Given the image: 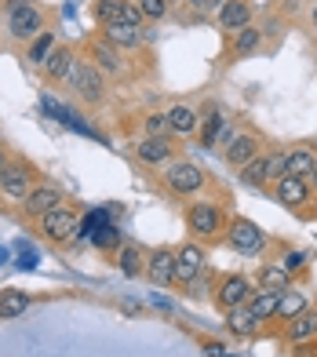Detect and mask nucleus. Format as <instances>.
I'll return each instance as SVG.
<instances>
[{
    "label": "nucleus",
    "instance_id": "423d86ee",
    "mask_svg": "<svg viewBox=\"0 0 317 357\" xmlns=\"http://www.w3.org/2000/svg\"><path fill=\"white\" fill-rule=\"evenodd\" d=\"M40 230L44 237H52V241H73L77 234V215L70 212V208H52V212H44L40 215Z\"/></svg>",
    "mask_w": 317,
    "mask_h": 357
},
{
    "label": "nucleus",
    "instance_id": "412c9836",
    "mask_svg": "<svg viewBox=\"0 0 317 357\" xmlns=\"http://www.w3.org/2000/svg\"><path fill=\"white\" fill-rule=\"evenodd\" d=\"M277 299H281V291H270V288H259V291H252V299L245 303L252 314H256L259 321L266 317H274L277 314Z\"/></svg>",
    "mask_w": 317,
    "mask_h": 357
},
{
    "label": "nucleus",
    "instance_id": "c85d7f7f",
    "mask_svg": "<svg viewBox=\"0 0 317 357\" xmlns=\"http://www.w3.org/2000/svg\"><path fill=\"white\" fill-rule=\"evenodd\" d=\"M259 284L270 288V291H284V288H292V278H288V273H284L281 266H263Z\"/></svg>",
    "mask_w": 317,
    "mask_h": 357
},
{
    "label": "nucleus",
    "instance_id": "a211bd4d",
    "mask_svg": "<svg viewBox=\"0 0 317 357\" xmlns=\"http://www.w3.org/2000/svg\"><path fill=\"white\" fill-rule=\"evenodd\" d=\"M288 339L292 343H310L317 339V310H303L299 317L288 321Z\"/></svg>",
    "mask_w": 317,
    "mask_h": 357
},
{
    "label": "nucleus",
    "instance_id": "f03ea898",
    "mask_svg": "<svg viewBox=\"0 0 317 357\" xmlns=\"http://www.w3.org/2000/svg\"><path fill=\"white\" fill-rule=\"evenodd\" d=\"M186 226L194 237H212L219 234V226H223V212H219V204L212 201H197L186 208Z\"/></svg>",
    "mask_w": 317,
    "mask_h": 357
},
{
    "label": "nucleus",
    "instance_id": "72a5a7b5",
    "mask_svg": "<svg viewBox=\"0 0 317 357\" xmlns=\"http://www.w3.org/2000/svg\"><path fill=\"white\" fill-rule=\"evenodd\" d=\"M139 15L142 19H150V22H157V19H164L168 15V0H139Z\"/></svg>",
    "mask_w": 317,
    "mask_h": 357
},
{
    "label": "nucleus",
    "instance_id": "9d476101",
    "mask_svg": "<svg viewBox=\"0 0 317 357\" xmlns=\"http://www.w3.org/2000/svg\"><path fill=\"white\" fill-rule=\"evenodd\" d=\"M219 26L226 33H237V29L252 26V4H245V0H223L219 4Z\"/></svg>",
    "mask_w": 317,
    "mask_h": 357
},
{
    "label": "nucleus",
    "instance_id": "ea45409f",
    "mask_svg": "<svg viewBox=\"0 0 317 357\" xmlns=\"http://www.w3.org/2000/svg\"><path fill=\"white\" fill-rule=\"evenodd\" d=\"M8 172V165H4V153H0V175H4Z\"/></svg>",
    "mask_w": 317,
    "mask_h": 357
},
{
    "label": "nucleus",
    "instance_id": "b1692460",
    "mask_svg": "<svg viewBox=\"0 0 317 357\" xmlns=\"http://www.w3.org/2000/svg\"><path fill=\"white\" fill-rule=\"evenodd\" d=\"M106 29V40L114 47H135L142 40V29L139 26H124V22H114V26H102Z\"/></svg>",
    "mask_w": 317,
    "mask_h": 357
},
{
    "label": "nucleus",
    "instance_id": "c9c22d12",
    "mask_svg": "<svg viewBox=\"0 0 317 357\" xmlns=\"http://www.w3.org/2000/svg\"><path fill=\"white\" fill-rule=\"evenodd\" d=\"M146 132H150V135H157V139H164V132H168V121L161 117V113H153V117H146Z\"/></svg>",
    "mask_w": 317,
    "mask_h": 357
},
{
    "label": "nucleus",
    "instance_id": "473e14b6",
    "mask_svg": "<svg viewBox=\"0 0 317 357\" xmlns=\"http://www.w3.org/2000/svg\"><path fill=\"white\" fill-rule=\"evenodd\" d=\"M91 245H95V248H114V245H121L117 226H95V230H91Z\"/></svg>",
    "mask_w": 317,
    "mask_h": 357
},
{
    "label": "nucleus",
    "instance_id": "39448f33",
    "mask_svg": "<svg viewBox=\"0 0 317 357\" xmlns=\"http://www.w3.org/2000/svg\"><path fill=\"white\" fill-rule=\"evenodd\" d=\"M164 183L171 193H197L204 186V172L197 165H190V160H176L168 172H164Z\"/></svg>",
    "mask_w": 317,
    "mask_h": 357
},
{
    "label": "nucleus",
    "instance_id": "f8f14e48",
    "mask_svg": "<svg viewBox=\"0 0 317 357\" xmlns=\"http://www.w3.org/2000/svg\"><path fill=\"white\" fill-rule=\"evenodd\" d=\"M263 153V146H259V139L256 135H233V142L226 146V160L233 168H245L252 157H259Z\"/></svg>",
    "mask_w": 317,
    "mask_h": 357
},
{
    "label": "nucleus",
    "instance_id": "f3484780",
    "mask_svg": "<svg viewBox=\"0 0 317 357\" xmlns=\"http://www.w3.org/2000/svg\"><path fill=\"white\" fill-rule=\"evenodd\" d=\"M259 317L248 310V306H233V310H226V328L233 332V335H256V328H259Z\"/></svg>",
    "mask_w": 317,
    "mask_h": 357
},
{
    "label": "nucleus",
    "instance_id": "e433bc0d",
    "mask_svg": "<svg viewBox=\"0 0 317 357\" xmlns=\"http://www.w3.org/2000/svg\"><path fill=\"white\" fill-rule=\"evenodd\" d=\"M281 175H284V153H270V178L277 183Z\"/></svg>",
    "mask_w": 317,
    "mask_h": 357
},
{
    "label": "nucleus",
    "instance_id": "9b49d317",
    "mask_svg": "<svg viewBox=\"0 0 317 357\" xmlns=\"http://www.w3.org/2000/svg\"><path fill=\"white\" fill-rule=\"evenodd\" d=\"M29 190H33V175L26 168H8L0 175V193H4L8 201H26Z\"/></svg>",
    "mask_w": 317,
    "mask_h": 357
},
{
    "label": "nucleus",
    "instance_id": "4468645a",
    "mask_svg": "<svg viewBox=\"0 0 317 357\" xmlns=\"http://www.w3.org/2000/svg\"><path fill=\"white\" fill-rule=\"evenodd\" d=\"M22 204H26V212H29V215H44V212H52V208L62 204V193H59L55 186H33V190H29V197H26Z\"/></svg>",
    "mask_w": 317,
    "mask_h": 357
},
{
    "label": "nucleus",
    "instance_id": "6e6552de",
    "mask_svg": "<svg viewBox=\"0 0 317 357\" xmlns=\"http://www.w3.org/2000/svg\"><path fill=\"white\" fill-rule=\"evenodd\" d=\"M274 197L284 208H303L310 201V186H307V178H299V175H281L277 186H274Z\"/></svg>",
    "mask_w": 317,
    "mask_h": 357
},
{
    "label": "nucleus",
    "instance_id": "5701e85b",
    "mask_svg": "<svg viewBox=\"0 0 317 357\" xmlns=\"http://www.w3.org/2000/svg\"><path fill=\"white\" fill-rule=\"evenodd\" d=\"M307 310V296L299 288H284L281 291V299H277V317H284V321H292V317H299Z\"/></svg>",
    "mask_w": 317,
    "mask_h": 357
},
{
    "label": "nucleus",
    "instance_id": "393cba45",
    "mask_svg": "<svg viewBox=\"0 0 317 357\" xmlns=\"http://www.w3.org/2000/svg\"><path fill=\"white\" fill-rule=\"evenodd\" d=\"M26 310H29V296H22V291H15V288L0 291V317H19Z\"/></svg>",
    "mask_w": 317,
    "mask_h": 357
},
{
    "label": "nucleus",
    "instance_id": "a878e982",
    "mask_svg": "<svg viewBox=\"0 0 317 357\" xmlns=\"http://www.w3.org/2000/svg\"><path fill=\"white\" fill-rule=\"evenodd\" d=\"M259 44H263V29L245 26V29H237V33H233V55H248V52H256Z\"/></svg>",
    "mask_w": 317,
    "mask_h": 357
},
{
    "label": "nucleus",
    "instance_id": "20e7f679",
    "mask_svg": "<svg viewBox=\"0 0 317 357\" xmlns=\"http://www.w3.org/2000/svg\"><path fill=\"white\" fill-rule=\"evenodd\" d=\"M70 84H73V91L81 95L84 102H99L102 99V73H99V66H91V62H73Z\"/></svg>",
    "mask_w": 317,
    "mask_h": 357
},
{
    "label": "nucleus",
    "instance_id": "4be33fe9",
    "mask_svg": "<svg viewBox=\"0 0 317 357\" xmlns=\"http://www.w3.org/2000/svg\"><path fill=\"white\" fill-rule=\"evenodd\" d=\"M241 178H245L248 186H263V183H270V153L252 157L248 165L241 168Z\"/></svg>",
    "mask_w": 317,
    "mask_h": 357
},
{
    "label": "nucleus",
    "instance_id": "7c9ffc66",
    "mask_svg": "<svg viewBox=\"0 0 317 357\" xmlns=\"http://www.w3.org/2000/svg\"><path fill=\"white\" fill-rule=\"evenodd\" d=\"M121 11H124V0H99L95 4V19L109 26V22H121Z\"/></svg>",
    "mask_w": 317,
    "mask_h": 357
},
{
    "label": "nucleus",
    "instance_id": "f704fd0d",
    "mask_svg": "<svg viewBox=\"0 0 317 357\" xmlns=\"http://www.w3.org/2000/svg\"><path fill=\"white\" fill-rule=\"evenodd\" d=\"M303 263H307V255H303V252H284L277 266H281V270L292 278V273H299V270H303Z\"/></svg>",
    "mask_w": 317,
    "mask_h": 357
},
{
    "label": "nucleus",
    "instance_id": "79ce46f5",
    "mask_svg": "<svg viewBox=\"0 0 317 357\" xmlns=\"http://www.w3.org/2000/svg\"><path fill=\"white\" fill-rule=\"evenodd\" d=\"M310 178H314V186H317V165H314V172H310Z\"/></svg>",
    "mask_w": 317,
    "mask_h": 357
},
{
    "label": "nucleus",
    "instance_id": "0eeeda50",
    "mask_svg": "<svg viewBox=\"0 0 317 357\" xmlns=\"http://www.w3.org/2000/svg\"><path fill=\"white\" fill-rule=\"evenodd\" d=\"M146 278H150L157 288L176 284V252H171V248H153L150 263H146Z\"/></svg>",
    "mask_w": 317,
    "mask_h": 357
},
{
    "label": "nucleus",
    "instance_id": "6ab92c4d",
    "mask_svg": "<svg viewBox=\"0 0 317 357\" xmlns=\"http://www.w3.org/2000/svg\"><path fill=\"white\" fill-rule=\"evenodd\" d=\"M135 153L146 160V165H161V160L171 157V142L168 139H157V135H146V139L135 146Z\"/></svg>",
    "mask_w": 317,
    "mask_h": 357
},
{
    "label": "nucleus",
    "instance_id": "c756f323",
    "mask_svg": "<svg viewBox=\"0 0 317 357\" xmlns=\"http://www.w3.org/2000/svg\"><path fill=\"white\" fill-rule=\"evenodd\" d=\"M117 266H121V273L135 278V273L142 270V252H139L135 245H124V248H121V255H117Z\"/></svg>",
    "mask_w": 317,
    "mask_h": 357
},
{
    "label": "nucleus",
    "instance_id": "58836bf2",
    "mask_svg": "<svg viewBox=\"0 0 317 357\" xmlns=\"http://www.w3.org/2000/svg\"><path fill=\"white\" fill-rule=\"evenodd\" d=\"M223 354H226L223 343H204V357H223Z\"/></svg>",
    "mask_w": 317,
    "mask_h": 357
},
{
    "label": "nucleus",
    "instance_id": "dca6fc26",
    "mask_svg": "<svg viewBox=\"0 0 317 357\" xmlns=\"http://www.w3.org/2000/svg\"><path fill=\"white\" fill-rule=\"evenodd\" d=\"M44 73L52 77V80H70V73H73V52L70 47H52V55L44 59Z\"/></svg>",
    "mask_w": 317,
    "mask_h": 357
},
{
    "label": "nucleus",
    "instance_id": "cd10ccee",
    "mask_svg": "<svg viewBox=\"0 0 317 357\" xmlns=\"http://www.w3.org/2000/svg\"><path fill=\"white\" fill-rule=\"evenodd\" d=\"M52 47H55V33H47V29H44L40 37L29 40V62H33V66H44V59L52 55Z\"/></svg>",
    "mask_w": 317,
    "mask_h": 357
},
{
    "label": "nucleus",
    "instance_id": "1a4fd4ad",
    "mask_svg": "<svg viewBox=\"0 0 317 357\" xmlns=\"http://www.w3.org/2000/svg\"><path fill=\"white\" fill-rule=\"evenodd\" d=\"M201 270H204V252L197 245H183L176 252V281L183 284H194L201 278Z\"/></svg>",
    "mask_w": 317,
    "mask_h": 357
},
{
    "label": "nucleus",
    "instance_id": "7ed1b4c3",
    "mask_svg": "<svg viewBox=\"0 0 317 357\" xmlns=\"http://www.w3.org/2000/svg\"><path fill=\"white\" fill-rule=\"evenodd\" d=\"M230 245H233V252H241V255H259L263 248H266V237H263V230L256 222H248V219H233L230 222Z\"/></svg>",
    "mask_w": 317,
    "mask_h": 357
},
{
    "label": "nucleus",
    "instance_id": "f257e3e1",
    "mask_svg": "<svg viewBox=\"0 0 317 357\" xmlns=\"http://www.w3.org/2000/svg\"><path fill=\"white\" fill-rule=\"evenodd\" d=\"M8 33L15 40H33L44 33V15L29 0H8Z\"/></svg>",
    "mask_w": 317,
    "mask_h": 357
},
{
    "label": "nucleus",
    "instance_id": "ddd939ff",
    "mask_svg": "<svg viewBox=\"0 0 317 357\" xmlns=\"http://www.w3.org/2000/svg\"><path fill=\"white\" fill-rule=\"evenodd\" d=\"M164 121H168L171 135H197V128H201V117L190 106H171L164 113Z\"/></svg>",
    "mask_w": 317,
    "mask_h": 357
},
{
    "label": "nucleus",
    "instance_id": "37998d69",
    "mask_svg": "<svg viewBox=\"0 0 317 357\" xmlns=\"http://www.w3.org/2000/svg\"><path fill=\"white\" fill-rule=\"evenodd\" d=\"M223 357H237V354H223Z\"/></svg>",
    "mask_w": 317,
    "mask_h": 357
},
{
    "label": "nucleus",
    "instance_id": "bb28decb",
    "mask_svg": "<svg viewBox=\"0 0 317 357\" xmlns=\"http://www.w3.org/2000/svg\"><path fill=\"white\" fill-rule=\"evenodd\" d=\"M223 128H226V117H223L219 109H208V117H204V121H201V128H197V132H201V146H212V142H215V135L223 132Z\"/></svg>",
    "mask_w": 317,
    "mask_h": 357
},
{
    "label": "nucleus",
    "instance_id": "c03bdc74",
    "mask_svg": "<svg viewBox=\"0 0 317 357\" xmlns=\"http://www.w3.org/2000/svg\"><path fill=\"white\" fill-rule=\"evenodd\" d=\"M0 263H4V252H0Z\"/></svg>",
    "mask_w": 317,
    "mask_h": 357
},
{
    "label": "nucleus",
    "instance_id": "aec40b11",
    "mask_svg": "<svg viewBox=\"0 0 317 357\" xmlns=\"http://www.w3.org/2000/svg\"><path fill=\"white\" fill-rule=\"evenodd\" d=\"M317 165V157L310 150H303V146H295V150L284 153V175H299V178H307Z\"/></svg>",
    "mask_w": 317,
    "mask_h": 357
},
{
    "label": "nucleus",
    "instance_id": "2eb2a0df",
    "mask_svg": "<svg viewBox=\"0 0 317 357\" xmlns=\"http://www.w3.org/2000/svg\"><path fill=\"white\" fill-rule=\"evenodd\" d=\"M252 299V284L245 278H226L223 284H219V303L226 306V310H233V306H245Z\"/></svg>",
    "mask_w": 317,
    "mask_h": 357
},
{
    "label": "nucleus",
    "instance_id": "a19ab883",
    "mask_svg": "<svg viewBox=\"0 0 317 357\" xmlns=\"http://www.w3.org/2000/svg\"><path fill=\"white\" fill-rule=\"evenodd\" d=\"M310 22L317 26V4H314V11H310Z\"/></svg>",
    "mask_w": 317,
    "mask_h": 357
},
{
    "label": "nucleus",
    "instance_id": "2f4dec72",
    "mask_svg": "<svg viewBox=\"0 0 317 357\" xmlns=\"http://www.w3.org/2000/svg\"><path fill=\"white\" fill-rule=\"evenodd\" d=\"M95 62H99V70H106V73H121V59H117V52L109 44L95 47Z\"/></svg>",
    "mask_w": 317,
    "mask_h": 357
},
{
    "label": "nucleus",
    "instance_id": "4c0bfd02",
    "mask_svg": "<svg viewBox=\"0 0 317 357\" xmlns=\"http://www.w3.org/2000/svg\"><path fill=\"white\" fill-rule=\"evenodd\" d=\"M219 4H223V0H190L194 11H219Z\"/></svg>",
    "mask_w": 317,
    "mask_h": 357
}]
</instances>
